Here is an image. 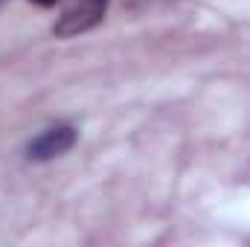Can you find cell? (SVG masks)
I'll return each mask as SVG.
<instances>
[{"label":"cell","mask_w":250,"mask_h":247,"mask_svg":"<svg viewBox=\"0 0 250 247\" xmlns=\"http://www.w3.org/2000/svg\"><path fill=\"white\" fill-rule=\"evenodd\" d=\"M105 9H108V0H79V3H73L53 23V35L56 38H73V35H82V32L93 29L105 18Z\"/></svg>","instance_id":"6da1fadb"},{"label":"cell","mask_w":250,"mask_h":247,"mask_svg":"<svg viewBox=\"0 0 250 247\" xmlns=\"http://www.w3.org/2000/svg\"><path fill=\"white\" fill-rule=\"evenodd\" d=\"M76 143V128L73 125H53L47 131H41L29 145H26V154L32 160H53L64 151H70Z\"/></svg>","instance_id":"7a4b0ae2"},{"label":"cell","mask_w":250,"mask_h":247,"mask_svg":"<svg viewBox=\"0 0 250 247\" xmlns=\"http://www.w3.org/2000/svg\"><path fill=\"white\" fill-rule=\"evenodd\" d=\"M32 3H38V6H50V3H56V0H32Z\"/></svg>","instance_id":"3957f363"}]
</instances>
